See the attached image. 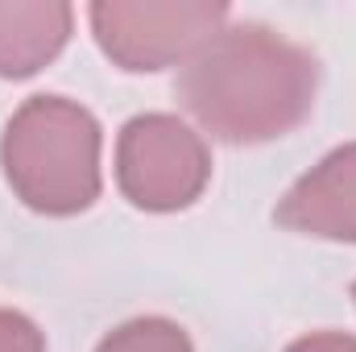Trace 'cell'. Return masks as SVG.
<instances>
[{"instance_id": "4", "label": "cell", "mask_w": 356, "mask_h": 352, "mask_svg": "<svg viewBox=\"0 0 356 352\" xmlns=\"http://www.w3.org/2000/svg\"><path fill=\"white\" fill-rule=\"evenodd\" d=\"M211 182V150L199 129L170 112H141L116 137V186L154 216L191 207Z\"/></svg>"}, {"instance_id": "2", "label": "cell", "mask_w": 356, "mask_h": 352, "mask_svg": "<svg viewBox=\"0 0 356 352\" xmlns=\"http://www.w3.org/2000/svg\"><path fill=\"white\" fill-rule=\"evenodd\" d=\"M104 129L67 95H29L0 133L8 191L38 216H79L104 191Z\"/></svg>"}, {"instance_id": "10", "label": "cell", "mask_w": 356, "mask_h": 352, "mask_svg": "<svg viewBox=\"0 0 356 352\" xmlns=\"http://www.w3.org/2000/svg\"><path fill=\"white\" fill-rule=\"evenodd\" d=\"M353 303H356V282H353Z\"/></svg>"}, {"instance_id": "7", "label": "cell", "mask_w": 356, "mask_h": 352, "mask_svg": "<svg viewBox=\"0 0 356 352\" xmlns=\"http://www.w3.org/2000/svg\"><path fill=\"white\" fill-rule=\"evenodd\" d=\"M95 352H195L186 328L166 315H137L120 328H112Z\"/></svg>"}, {"instance_id": "9", "label": "cell", "mask_w": 356, "mask_h": 352, "mask_svg": "<svg viewBox=\"0 0 356 352\" xmlns=\"http://www.w3.org/2000/svg\"><path fill=\"white\" fill-rule=\"evenodd\" d=\"M286 352H356V336H348V332H311V336H298Z\"/></svg>"}, {"instance_id": "5", "label": "cell", "mask_w": 356, "mask_h": 352, "mask_svg": "<svg viewBox=\"0 0 356 352\" xmlns=\"http://www.w3.org/2000/svg\"><path fill=\"white\" fill-rule=\"evenodd\" d=\"M273 220L298 237L356 245V141L319 158L277 199Z\"/></svg>"}, {"instance_id": "6", "label": "cell", "mask_w": 356, "mask_h": 352, "mask_svg": "<svg viewBox=\"0 0 356 352\" xmlns=\"http://www.w3.org/2000/svg\"><path fill=\"white\" fill-rule=\"evenodd\" d=\"M75 29L67 0H0V79H29L50 67Z\"/></svg>"}, {"instance_id": "3", "label": "cell", "mask_w": 356, "mask_h": 352, "mask_svg": "<svg viewBox=\"0 0 356 352\" xmlns=\"http://www.w3.org/2000/svg\"><path fill=\"white\" fill-rule=\"evenodd\" d=\"M228 17L224 0H95L88 8L99 50L129 75L182 67Z\"/></svg>"}, {"instance_id": "1", "label": "cell", "mask_w": 356, "mask_h": 352, "mask_svg": "<svg viewBox=\"0 0 356 352\" xmlns=\"http://www.w3.org/2000/svg\"><path fill=\"white\" fill-rule=\"evenodd\" d=\"M319 91V58L261 21L211 33L175 79L186 116L224 145H266L294 133Z\"/></svg>"}, {"instance_id": "8", "label": "cell", "mask_w": 356, "mask_h": 352, "mask_svg": "<svg viewBox=\"0 0 356 352\" xmlns=\"http://www.w3.org/2000/svg\"><path fill=\"white\" fill-rule=\"evenodd\" d=\"M0 352H46V336L29 315L0 307Z\"/></svg>"}]
</instances>
